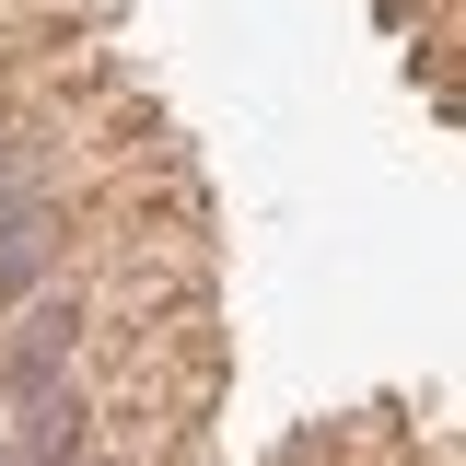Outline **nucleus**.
I'll return each mask as SVG.
<instances>
[{
  "mask_svg": "<svg viewBox=\"0 0 466 466\" xmlns=\"http://www.w3.org/2000/svg\"><path fill=\"white\" fill-rule=\"evenodd\" d=\"M47 291V233L35 222H0V315H24Z\"/></svg>",
  "mask_w": 466,
  "mask_h": 466,
  "instance_id": "f03ea898",
  "label": "nucleus"
},
{
  "mask_svg": "<svg viewBox=\"0 0 466 466\" xmlns=\"http://www.w3.org/2000/svg\"><path fill=\"white\" fill-rule=\"evenodd\" d=\"M70 339H82V315H70V303H35V315H24V339H12V361H0V397H12V408H35V397L58 385Z\"/></svg>",
  "mask_w": 466,
  "mask_h": 466,
  "instance_id": "f257e3e1",
  "label": "nucleus"
}]
</instances>
